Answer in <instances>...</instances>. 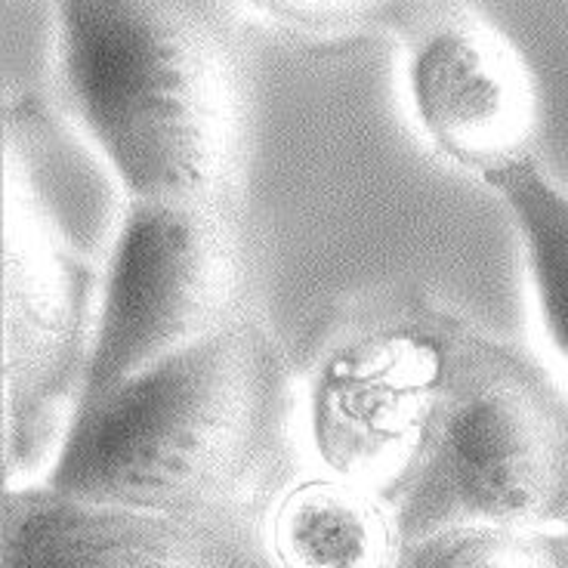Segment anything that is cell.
Segmentation results:
<instances>
[{"mask_svg": "<svg viewBox=\"0 0 568 568\" xmlns=\"http://www.w3.org/2000/svg\"><path fill=\"white\" fill-rule=\"evenodd\" d=\"M297 384L254 313L81 405L47 483L260 540L300 460Z\"/></svg>", "mask_w": 568, "mask_h": 568, "instance_id": "cell-1", "label": "cell"}, {"mask_svg": "<svg viewBox=\"0 0 568 568\" xmlns=\"http://www.w3.org/2000/svg\"><path fill=\"white\" fill-rule=\"evenodd\" d=\"M59 109L121 201H235L251 84L242 0H50Z\"/></svg>", "mask_w": 568, "mask_h": 568, "instance_id": "cell-2", "label": "cell"}, {"mask_svg": "<svg viewBox=\"0 0 568 568\" xmlns=\"http://www.w3.org/2000/svg\"><path fill=\"white\" fill-rule=\"evenodd\" d=\"M402 538L568 526V396L531 355L448 318L433 414L389 491Z\"/></svg>", "mask_w": 568, "mask_h": 568, "instance_id": "cell-3", "label": "cell"}, {"mask_svg": "<svg viewBox=\"0 0 568 568\" xmlns=\"http://www.w3.org/2000/svg\"><path fill=\"white\" fill-rule=\"evenodd\" d=\"M3 488L47 483L93 341L102 266L47 192L29 100L3 118Z\"/></svg>", "mask_w": 568, "mask_h": 568, "instance_id": "cell-4", "label": "cell"}, {"mask_svg": "<svg viewBox=\"0 0 568 568\" xmlns=\"http://www.w3.org/2000/svg\"><path fill=\"white\" fill-rule=\"evenodd\" d=\"M244 284L239 201H121L78 408L251 313Z\"/></svg>", "mask_w": 568, "mask_h": 568, "instance_id": "cell-5", "label": "cell"}, {"mask_svg": "<svg viewBox=\"0 0 568 568\" xmlns=\"http://www.w3.org/2000/svg\"><path fill=\"white\" fill-rule=\"evenodd\" d=\"M452 315H349L322 337L297 393L313 467L389 495L439 396Z\"/></svg>", "mask_w": 568, "mask_h": 568, "instance_id": "cell-6", "label": "cell"}, {"mask_svg": "<svg viewBox=\"0 0 568 568\" xmlns=\"http://www.w3.org/2000/svg\"><path fill=\"white\" fill-rule=\"evenodd\" d=\"M396 41L414 124L442 161L485 183L535 155L531 65L476 0L426 3Z\"/></svg>", "mask_w": 568, "mask_h": 568, "instance_id": "cell-7", "label": "cell"}, {"mask_svg": "<svg viewBox=\"0 0 568 568\" xmlns=\"http://www.w3.org/2000/svg\"><path fill=\"white\" fill-rule=\"evenodd\" d=\"M0 568H270L263 544L171 513L59 491L3 488Z\"/></svg>", "mask_w": 568, "mask_h": 568, "instance_id": "cell-8", "label": "cell"}, {"mask_svg": "<svg viewBox=\"0 0 568 568\" xmlns=\"http://www.w3.org/2000/svg\"><path fill=\"white\" fill-rule=\"evenodd\" d=\"M260 544L270 568H396L405 538L384 491L303 467L270 500Z\"/></svg>", "mask_w": 568, "mask_h": 568, "instance_id": "cell-9", "label": "cell"}, {"mask_svg": "<svg viewBox=\"0 0 568 568\" xmlns=\"http://www.w3.org/2000/svg\"><path fill=\"white\" fill-rule=\"evenodd\" d=\"M510 213L544 337L568 368V189L531 155L485 180Z\"/></svg>", "mask_w": 568, "mask_h": 568, "instance_id": "cell-10", "label": "cell"}, {"mask_svg": "<svg viewBox=\"0 0 568 568\" xmlns=\"http://www.w3.org/2000/svg\"><path fill=\"white\" fill-rule=\"evenodd\" d=\"M433 0H242L247 19L306 50L331 53L393 34Z\"/></svg>", "mask_w": 568, "mask_h": 568, "instance_id": "cell-11", "label": "cell"}, {"mask_svg": "<svg viewBox=\"0 0 568 568\" xmlns=\"http://www.w3.org/2000/svg\"><path fill=\"white\" fill-rule=\"evenodd\" d=\"M396 568H568L559 535L523 528H442L402 547Z\"/></svg>", "mask_w": 568, "mask_h": 568, "instance_id": "cell-12", "label": "cell"}, {"mask_svg": "<svg viewBox=\"0 0 568 568\" xmlns=\"http://www.w3.org/2000/svg\"><path fill=\"white\" fill-rule=\"evenodd\" d=\"M559 544H562V554H566V566H568V526L559 531Z\"/></svg>", "mask_w": 568, "mask_h": 568, "instance_id": "cell-13", "label": "cell"}]
</instances>
